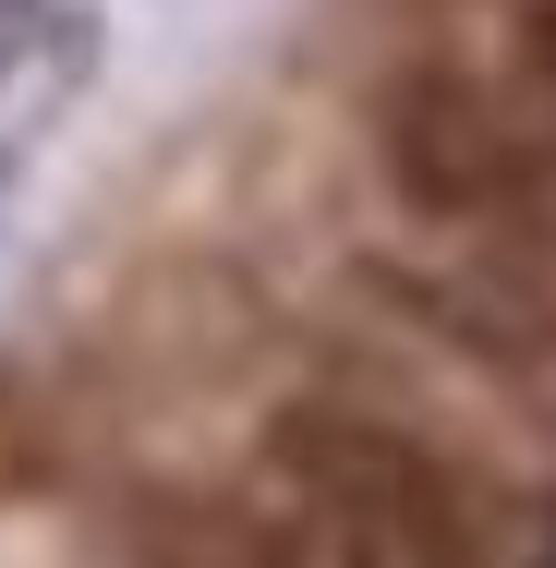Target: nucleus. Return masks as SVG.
Segmentation results:
<instances>
[{"instance_id":"obj_3","label":"nucleus","mask_w":556,"mask_h":568,"mask_svg":"<svg viewBox=\"0 0 556 568\" xmlns=\"http://www.w3.org/2000/svg\"><path fill=\"white\" fill-rule=\"evenodd\" d=\"M351 291L375 315H400L424 351L472 363L484 387L556 412V278H520L496 254H447V242H363Z\"/></svg>"},{"instance_id":"obj_4","label":"nucleus","mask_w":556,"mask_h":568,"mask_svg":"<svg viewBox=\"0 0 556 568\" xmlns=\"http://www.w3.org/2000/svg\"><path fill=\"white\" fill-rule=\"evenodd\" d=\"M110 545H121V568H315V545L279 520V496H254V484H182V471L121 484Z\"/></svg>"},{"instance_id":"obj_1","label":"nucleus","mask_w":556,"mask_h":568,"mask_svg":"<svg viewBox=\"0 0 556 568\" xmlns=\"http://www.w3.org/2000/svg\"><path fill=\"white\" fill-rule=\"evenodd\" d=\"M254 471L315 568H533V508L400 399H363L351 375L279 387L254 424Z\"/></svg>"},{"instance_id":"obj_5","label":"nucleus","mask_w":556,"mask_h":568,"mask_svg":"<svg viewBox=\"0 0 556 568\" xmlns=\"http://www.w3.org/2000/svg\"><path fill=\"white\" fill-rule=\"evenodd\" d=\"M496 37H508V98L556 133V0H508Z\"/></svg>"},{"instance_id":"obj_6","label":"nucleus","mask_w":556,"mask_h":568,"mask_svg":"<svg viewBox=\"0 0 556 568\" xmlns=\"http://www.w3.org/2000/svg\"><path fill=\"white\" fill-rule=\"evenodd\" d=\"M0 170H12V158H0Z\"/></svg>"},{"instance_id":"obj_2","label":"nucleus","mask_w":556,"mask_h":568,"mask_svg":"<svg viewBox=\"0 0 556 568\" xmlns=\"http://www.w3.org/2000/svg\"><path fill=\"white\" fill-rule=\"evenodd\" d=\"M363 145H375L387 206L424 242L556 278V145L496 73H472L447 49H400L363 85Z\"/></svg>"}]
</instances>
